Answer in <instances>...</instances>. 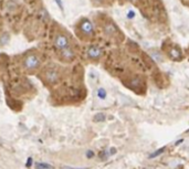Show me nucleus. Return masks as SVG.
<instances>
[{
  "label": "nucleus",
  "mask_w": 189,
  "mask_h": 169,
  "mask_svg": "<svg viewBox=\"0 0 189 169\" xmlns=\"http://www.w3.org/2000/svg\"><path fill=\"white\" fill-rule=\"evenodd\" d=\"M40 57L36 54H29V55L25 56V59L23 60V68H25L27 71L31 72V71H34L37 70L40 66Z\"/></svg>",
  "instance_id": "f257e3e1"
},
{
  "label": "nucleus",
  "mask_w": 189,
  "mask_h": 169,
  "mask_svg": "<svg viewBox=\"0 0 189 169\" xmlns=\"http://www.w3.org/2000/svg\"><path fill=\"white\" fill-rule=\"evenodd\" d=\"M54 45L58 50H63L66 47H69V38L64 34H58L54 39Z\"/></svg>",
  "instance_id": "f03ea898"
},
{
  "label": "nucleus",
  "mask_w": 189,
  "mask_h": 169,
  "mask_svg": "<svg viewBox=\"0 0 189 169\" xmlns=\"http://www.w3.org/2000/svg\"><path fill=\"white\" fill-rule=\"evenodd\" d=\"M44 79H45V81L48 82V83L54 84L59 80V72L55 69H52V68L45 70V72H44Z\"/></svg>",
  "instance_id": "7ed1b4c3"
},
{
  "label": "nucleus",
  "mask_w": 189,
  "mask_h": 169,
  "mask_svg": "<svg viewBox=\"0 0 189 169\" xmlns=\"http://www.w3.org/2000/svg\"><path fill=\"white\" fill-rule=\"evenodd\" d=\"M80 30L85 37H91L93 34V25H92V22L88 19L82 20V22L80 25Z\"/></svg>",
  "instance_id": "20e7f679"
},
{
  "label": "nucleus",
  "mask_w": 189,
  "mask_h": 169,
  "mask_svg": "<svg viewBox=\"0 0 189 169\" xmlns=\"http://www.w3.org/2000/svg\"><path fill=\"white\" fill-rule=\"evenodd\" d=\"M74 56H75V52L70 45L63 50H60V57L64 61H72L74 59Z\"/></svg>",
  "instance_id": "39448f33"
},
{
  "label": "nucleus",
  "mask_w": 189,
  "mask_h": 169,
  "mask_svg": "<svg viewBox=\"0 0 189 169\" xmlns=\"http://www.w3.org/2000/svg\"><path fill=\"white\" fill-rule=\"evenodd\" d=\"M102 53H103V51L100 47H97V45H92V47H90L88 50V56L90 59H93V60H96V59H99L100 56L102 55Z\"/></svg>",
  "instance_id": "423d86ee"
},
{
  "label": "nucleus",
  "mask_w": 189,
  "mask_h": 169,
  "mask_svg": "<svg viewBox=\"0 0 189 169\" xmlns=\"http://www.w3.org/2000/svg\"><path fill=\"white\" fill-rule=\"evenodd\" d=\"M104 32L106 33L108 37H112L114 34H116L117 29H116V27L113 23H106L105 27H104Z\"/></svg>",
  "instance_id": "0eeeda50"
},
{
  "label": "nucleus",
  "mask_w": 189,
  "mask_h": 169,
  "mask_svg": "<svg viewBox=\"0 0 189 169\" xmlns=\"http://www.w3.org/2000/svg\"><path fill=\"white\" fill-rule=\"evenodd\" d=\"M169 55L170 57H173L175 60H178L181 56V52H180V50H178L177 48H171L169 51Z\"/></svg>",
  "instance_id": "6e6552de"
},
{
  "label": "nucleus",
  "mask_w": 189,
  "mask_h": 169,
  "mask_svg": "<svg viewBox=\"0 0 189 169\" xmlns=\"http://www.w3.org/2000/svg\"><path fill=\"white\" fill-rule=\"evenodd\" d=\"M105 120V115L103 113H99L94 116V122H103Z\"/></svg>",
  "instance_id": "1a4fd4ad"
},
{
  "label": "nucleus",
  "mask_w": 189,
  "mask_h": 169,
  "mask_svg": "<svg viewBox=\"0 0 189 169\" xmlns=\"http://www.w3.org/2000/svg\"><path fill=\"white\" fill-rule=\"evenodd\" d=\"M8 41H9V36H8V33H3L2 37L0 38V44L5 45V44L8 43Z\"/></svg>",
  "instance_id": "9d476101"
},
{
  "label": "nucleus",
  "mask_w": 189,
  "mask_h": 169,
  "mask_svg": "<svg viewBox=\"0 0 189 169\" xmlns=\"http://www.w3.org/2000/svg\"><path fill=\"white\" fill-rule=\"evenodd\" d=\"M165 150V147H163V148H159V149H157L156 151H154L151 155H149V158H155V157H158L160 154H163Z\"/></svg>",
  "instance_id": "9b49d317"
},
{
  "label": "nucleus",
  "mask_w": 189,
  "mask_h": 169,
  "mask_svg": "<svg viewBox=\"0 0 189 169\" xmlns=\"http://www.w3.org/2000/svg\"><path fill=\"white\" fill-rule=\"evenodd\" d=\"M36 167H37V169H52L53 167L52 166H50V165H47V164H37L36 165Z\"/></svg>",
  "instance_id": "f8f14e48"
},
{
  "label": "nucleus",
  "mask_w": 189,
  "mask_h": 169,
  "mask_svg": "<svg viewBox=\"0 0 189 169\" xmlns=\"http://www.w3.org/2000/svg\"><path fill=\"white\" fill-rule=\"evenodd\" d=\"M97 95H99L100 99L104 100V99L106 97V92H105V90H104V88H100V90L97 91Z\"/></svg>",
  "instance_id": "ddd939ff"
},
{
  "label": "nucleus",
  "mask_w": 189,
  "mask_h": 169,
  "mask_svg": "<svg viewBox=\"0 0 189 169\" xmlns=\"http://www.w3.org/2000/svg\"><path fill=\"white\" fill-rule=\"evenodd\" d=\"M151 55H153V57H154L155 60H157V61H162V57H160V54H158V53H156L155 51H154V53H151Z\"/></svg>",
  "instance_id": "4468645a"
},
{
  "label": "nucleus",
  "mask_w": 189,
  "mask_h": 169,
  "mask_svg": "<svg viewBox=\"0 0 189 169\" xmlns=\"http://www.w3.org/2000/svg\"><path fill=\"white\" fill-rule=\"evenodd\" d=\"M135 17V12L133 11V10H129L128 12H127V18L128 19H133Z\"/></svg>",
  "instance_id": "2eb2a0df"
},
{
  "label": "nucleus",
  "mask_w": 189,
  "mask_h": 169,
  "mask_svg": "<svg viewBox=\"0 0 189 169\" xmlns=\"http://www.w3.org/2000/svg\"><path fill=\"white\" fill-rule=\"evenodd\" d=\"M131 83H132L133 86H135V85H136V86H138V85H139V80H138V79H136V80H133Z\"/></svg>",
  "instance_id": "dca6fc26"
},
{
  "label": "nucleus",
  "mask_w": 189,
  "mask_h": 169,
  "mask_svg": "<svg viewBox=\"0 0 189 169\" xmlns=\"http://www.w3.org/2000/svg\"><path fill=\"white\" fill-rule=\"evenodd\" d=\"M86 156H88V158H91V157L94 156V154H93V151H91V150H88V153H86Z\"/></svg>",
  "instance_id": "f3484780"
},
{
  "label": "nucleus",
  "mask_w": 189,
  "mask_h": 169,
  "mask_svg": "<svg viewBox=\"0 0 189 169\" xmlns=\"http://www.w3.org/2000/svg\"><path fill=\"white\" fill-rule=\"evenodd\" d=\"M55 1H57L58 6L60 7V8H61V9H63V6H62V1H61V0H55Z\"/></svg>",
  "instance_id": "a211bd4d"
},
{
  "label": "nucleus",
  "mask_w": 189,
  "mask_h": 169,
  "mask_svg": "<svg viewBox=\"0 0 189 169\" xmlns=\"http://www.w3.org/2000/svg\"><path fill=\"white\" fill-rule=\"evenodd\" d=\"M93 2H94L95 5H100V3H102L103 2V0H92Z\"/></svg>",
  "instance_id": "6ab92c4d"
},
{
  "label": "nucleus",
  "mask_w": 189,
  "mask_h": 169,
  "mask_svg": "<svg viewBox=\"0 0 189 169\" xmlns=\"http://www.w3.org/2000/svg\"><path fill=\"white\" fill-rule=\"evenodd\" d=\"M64 169H88V168H71V167H64Z\"/></svg>",
  "instance_id": "aec40b11"
},
{
  "label": "nucleus",
  "mask_w": 189,
  "mask_h": 169,
  "mask_svg": "<svg viewBox=\"0 0 189 169\" xmlns=\"http://www.w3.org/2000/svg\"><path fill=\"white\" fill-rule=\"evenodd\" d=\"M115 151H116V150H115V148H112V149H111V153H112L111 155H114V154H115Z\"/></svg>",
  "instance_id": "412c9836"
},
{
  "label": "nucleus",
  "mask_w": 189,
  "mask_h": 169,
  "mask_svg": "<svg viewBox=\"0 0 189 169\" xmlns=\"http://www.w3.org/2000/svg\"><path fill=\"white\" fill-rule=\"evenodd\" d=\"M30 165H31V159L29 158V160H28V166H30Z\"/></svg>",
  "instance_id": "4be33fe9"
},
{
  "label": "nucleus",
  "mask_w": 189,
  "mask_h": 169,
  "mask_svg": "<svg viewBox=\"0 0 189 169\" xmlns=\"http://www.w3.org/2000/svg\"><path fill=\"white\" fill-rule=\"evenodd\" d=\"M181 142H183L181 139H180V140H178V142H177V143H176V145H179V144H180V143H181Z\"/></svg>",
  "instance_id": "5701e85b"
},
{
  "label": "nucleus",
  "mask_w": 189,
  "mask_h": 169,
  "mask_svg": "<svg viewBox=\"0 0 189 169\" xmlns=\"http://www.w3.org/2000/svg\"><path fill=\"white\" fill-rule=\"evenodd\" d=\"M188 131V133H189V129H188V131Z\"/></svg>",
  "instance_id": "b1692460"
},
{
  "label": "nucleus",
  "mask_w": 189,
  "mask_h": 169,
  "mask_svg": "<svg viewBox=\"0 0 189 169\" xmlns=\"http://www.w3.org/2000/svg\"><path fill=\"white\" fill-rule=\"evenodd\" d=\"M132 1H135V0H132Z\"/></svg>",
  "instance_id": "393cba45"
}]
</instances>
